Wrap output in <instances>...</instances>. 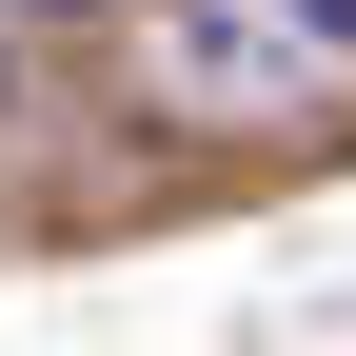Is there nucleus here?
<instances>
[{"instance_id": "f03ea898", "label": "nucleus", "mask_w": 356, "mask_h": 356, "mask_svg": "<svg viewBox=\"0 0 356 356\" xmlns=\"http://www.w3.org/2000/svg\"><path fill=\"white\" fill-rule=\"evenodd\" d=\"M0 20H119V0H0Z\"/></svg>"}, {"instance_id": "f257e3e1", "label": "nucleus", "mask_w": 356, "mask_h": 356, "mask_svg": "<svg viewBox=\"0 0 356 356\" xmlns=\"http://www.w3.org/2000/svg\"><path fill=\"white\" fill-rule=\"evenodd\" d=\"M277 20H297V40H356V0H277Z\"/></svg>"}]
</instances>
